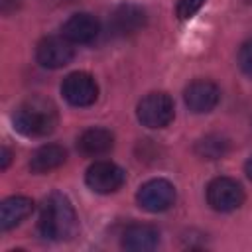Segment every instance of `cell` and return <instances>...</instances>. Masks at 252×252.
<instances>
[{
  "label": "cell",
  "instance_id": "52a82bcc",
  "mask_svg": "<svg viewBox=\"0 0 252 252\" xmlns=\"http://www.w3.org/2000/svg\"><path fill=\"white\" fill-rule=\"evenodd\" d=\"M138 205L148 213H163L175 203V187L167 179H150L136 193Z\"/></svg>",
  "mask_w": 252,
  "mask_h": 252
},
{
  "label": "cell",
  "instance_id": "5b68a950",
  "mask_svg": "<svg viewBox=\"0 0 252 252\" xmlns=\"http://www.w3.org/2000/svg\"><path fill=\"white\" fill-rule=\"evenodd\" d=\"M61 94L73 106H91L98 98V85L93 75L85 71H73L63 79Z\"/></svg>",
  "mask_w": 252,
  "mask_h": 252
},
{
  "label": "cell",
  "instance_id": "8992f818",
  "mask_svg": "<svg viewBox=\"0 0 252 252\" xmlns=\"http://www.w3.org/2000/svg\"><path fill=\"white\" fill-rule=\"evenodd\" d=\"M124 179H126L124 169L106 159L94 161L93 165H89V169L85 173V183L89 185V189H93L94 193H100V195L118 191L124 185Z\"/></svg>",
  "mask_w": 252,
  "mask_h": 252
},
{
  "label": "cell",
  "instance_id": "d6986e66",
  "mask_svg": "<svg viewBox=\"0 0 252 252\" xmlns=\"http://www.w3.org/2000/svg\"><path fill=\"white\" fill-rule=\"evenodd\" d=\"M10 159H12V152L6 146H2L0 148V169H6L10 165Z\"/></svg>",
  "mask_w": 252,
  "mask_h": 252
},
{
  "label": "cell",
  "instance_id": "30bf717a",
  "mask_svg": "<svg viewBox=\"0 0 252 252\" xmlns=\"http://www.w3.org/2000/svg\"><path fill=\"white\" fill-rule=\"evenodd\" d=\"M146 22H148V16L144 8L136 4H122L112 12L108 26L116 35H132V33H138L146 26Z\"/></svg>",
  "mask_w": 252,
  "mask_h": 252
},
{
  "label": "cell",
  "instance_id": "6da1fadb",
  "mask_svg": "<svg viewBox=\"0 0 252 252\" xmlns=\"http://www.w3.org/2000/svg\"><path fill=\"white\" fill-rule=\"evenodd\" d=\"M37 230L43 238L47 240H69L77 234L79 230V220H77V213L71 205V201L55 191L51 193L39 213V220H37Z\"/></svg>",
  "mask_w": 252,
  "mask_h": 252
},
{
  "label": "cell",
  "instance_id": "8fae6325",
  "mask_svg": "<svg viewBox=\"0 0 252 252\" xmlns=\"http://www.w3.org/2000/svg\"><path fill=\"white\" fill-rule=\"evenodd\" d=\"M98 32H100L98 20L87 12L73 14L61 26V35L71 43H91L93 39H96Z\"/></svg>",
  "mask_w": 252,
  "mask_h": 252
},
{
  "label": "cell",
  "instance_id": "e0dca14e",
  "mask_svg": "<svg viewBox=\"0 0 252 252\" xmlns=\"http://www.w3.org/2000/svg\"><path fill=\"white\" fill-rule=\"evenodd\" d=\"M203 4H205V0H179L177 8H175V14H177L179 20H189L201 10Z\"/></svg>",
  "mask_w": 252,
  "mask_h": 252
},
{
  "label": "cell",
  "instance_id": "2e32d148",
  "mask_svg": "<svg viewBox=\"0 0 252 252\" xmlns=\"http://www.w3.org/2000/svg\"><path fill=\"white\" fill-rule=\"evenodd\" d=\"M193 152L201 159L215 161V159L224 158L230 152V142H228V138H224L220 134H207L195 142Z\"/></svg>",
  "mask_w": 252,
  "mask_h": 252
},
{
  "label": "cell",
  "instance_id": "9a60e30c",
  "mask_svg": "<svg viewBox=\"0 0 252 252\" xmlns=\"http://www.w3.org/2000/svg\"><path fill=\"white\" fill-rule=\"evenodd\" d=\"M67 159V152L63 146L59 144H45L41 148H37L33 154H32V159H30V169L32 173H49L57 167H61Z\"/></svg>",
  "mask_w": 252,
  "mask_h": 252
},
{
  "label": "cell",
  "instance_id": "3957f363",
  "mask_svg": "<svg viewBox=\"0 0 252 252\" xmlns=\"http://www.w3.org/2000/svg\"><path fill=\"white\" fill-rule=\"evenodd\" d=\"M136 116L146 128H165L175 116L173 98L167 93H148L136 106Z\"/></svg>",
  "mask_w": 252,
  "mask_h": 252
},
{
  "label": "cell",
  "instance_id": "277c9868",
  "mask_svg": "<svg viewBox=\"0 0 252 252\" xmlns=\"http://www.w3.org/2000/svg\"><path fill=\"white\" fill-rule=\"evenodd\" d=\"M207 203L217 213L236 211L244 203V189L232 177H215L207 185Z\"/></svg>",
  "mask_w": 252,
  "mask_h": 252
},
{
  "label": "cell",
  "instance_id": "ffe728a7",
  "mask_svg": "<svg viewBox=\"0 0 252 252\" xmlns=\"http://www.w3.org/2000/svg\"><path fill=\"white\" fill-rule=\"evenodd\" d=\"M244 173L248 175V179L252 181V156L246 159V163H244Z\"/></svg>",
  "mask_w": 252,
  "mask_h": 252
},
{
  "label": "cell",
  "instance_id": "5bb4252c",
  "mask_svg": "<svg viewBox=\"0 0 252 252\" xmlns=\"http://www.w3.org/2000/svg\"><path fill=\"white\" fill-rule=\"evenodd\" d=\"M33 211V201L26 195H12L0 205V228L10 230L26 220Z\"/></svg>",
  "mask_w": 252,
  "mask_h": 252
},
{
  "label": "cell",
  "instance_id": "7a4b0ae2",
  "mask_svg": "<svg viewBox=\"0 0 252 252\" xmlns=\"http://www.w3.org/2000/svg\"><path fill=\"white\" fill-rule=\"evenodd\" d=\"M14 128L28 138H45L57 126V108L51 100L41 96H32L16 106Z\"/></svg>",
  "mask_w": 252,
  "mask_h": 252
},
{
  "label": "cell",
  "instance_id": "ac0fdd59",
  "mask_svg": "<svg viewBox=\"0 0 252 252\" xmlns=\"http://www.w3.org/2000/svg\"><path fill=\"white\" fill-rule=\"evenodd\" d=\"M238 67L252 77V39L244 41L238 49Z\"/></svg>",
  "mask_w": 252,
  "mask_h": 252
},
{
  "label": "cell",
  "instance_id": "ba28073f",
  "mask_svg": "<svg viewBox=\"0 0 252 252\" xmlns=\"http://www.w3.org/2000/svg\"><path fill=\"white\" fill-rule=\"evenodd\" d=\"M75 57L71 41L61 37H43L35 47V61L45 69H61L69 65Z\"/></svg>",
  "mask_w": 252,
  "mask_h": 252
},
{
  "label": "cell",
  "instance_id": "9c48e42d",
  "mask_svg": "<svg viewBox=\"0 0 252 252\" xmlns=\"http://www.w3.org/2000/svg\"><path fill=\"white\" fill-rule=\"evenodd\" d=\"M183 100L191 112L205 114V112H211L219 104L220 89L209 79H197L187 85V89L183 93Z\"/></svg>",
  "mask_w": 252,
  "mask_h": 252
},
{
  "label": "cell",
  "instance_id": "7c38bea8",
  "mask_svg": "<svg viewBox=\"0 0 252 252\" xmlns=\"http://www.w3.org/2000/svg\"><path fill=\"white\" fill-rule=\"evenodd\" d=\"M159 244V232L152 224H130L122 232V248L130 252H148Z\"/></svg>",
  "mask_w": 252,
  "mask_h": 252
},
{
  "label": "cell",
  "instance_id": "4fadbf2b",
  "mask_svg": "<svg viewBox=\"0 0 252 252\" xmlns=\"http://www.w3.org/2000/svg\"><path fill=\"white\" fill-rule=\"evenodd\" d=\"M114 146V136L110 130L106 128H87L79 138H77V148L83 156H89V158H98V156H104L112 150Z\"/></svg>",
  "mask_w": 252,
  "mask_h": 252
}]
</instances>
